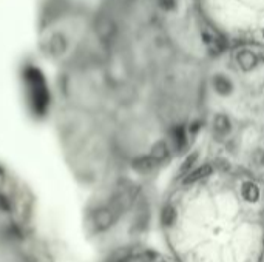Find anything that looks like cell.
<instances>
[{
    "label": "cell",
    "mask_w": 264,
    "mask_h": 262,
    "mask_svg": "<svg viewBox=\"0 0 264 262\" xmlns=\"http://www.w3.org/2000/svg\"><path fill=\"white\" fill-rule=\"evenodd\" d=\"M175 217H176V213L172 207H165V209L162 210V224L164 225H167V227L172 225L175 222Z\"/></svg>",
    "instance_id": "9c48e42d"
},
{
    "label": "cell",
    "mask_w": 264,
    "mask_h": 262,
    "mask_svg": "<svg viewBox=\"0 0 264 262\" xmlns=\"http://www.w3.org/2000/svg\"><path fill=\"white\" fill-rule=\"evenodd\" d=\"M213 85H215V90H216L219 94H227V93H230V90H232L230 80L226 79V77H222V76H216V77H215Z\"/></svg>",
    "instance_id": "ba28073f"
},
{
    "label": "cell",
    "mask_w": 264,
    "mask_h": 262,
    "mask_svg": "<svg viewBox=\"0 0 264 262\" xmlns=\"http://www.w3.org/2000/svg\"><path fill=\"white\" fill-rule=\"evenodd\" d=\"M210 173H212V167H210V165H202V167L197 168L195 171H192V173H189V174L186 176L184 184H193V182L199 181V179L208 176Z\"/></svg>",
    "instance_id": "7a4b0ae2"
},
{
    "label": "cell",
    "mask_w": 264,
    "mask_h": 262,
    "mask_svg": "<svg viewBox=\"0 0 264 262\" xmlns=\"http://www.w3.org/2000/svg\"><path fill=\"white\" fill-rule=\"evenodd\" d=\"M155 160H153L150 156L148 157H141V159H137V160H134V168L137 170V171H142V173H150L153 168H155Z\"/></svg>",
    "instance_id": "52a82bcc"
},
{
    "label": "cell",
    "mask_w": 264,
    "mask_h": 262,
    "mask_svg": "<svg viewBox=\"0 0 264 262\" xmlns=\"http://www.w3.org/2000/svg\"><path fill=\"white\" fill-rule=\"evenodd\" d=\"M213 131L218 136H226L230 131V120L226 116H216L213 120Z\"/></svg>",
    "instance_id": "3957f363"
},
{
    "label": "cell",
    "mask_w": 264,
    "mask_h": 262,
    "mask_svg": "<svg viewBox=\"0 0 264 262\" xmlns=\"http://www.w3.org/2000/svg\"><path fill=\"white\" fill-rule=\"evenodd\" d=\"M197 157H198V155H197V153H192V155L186 159V162H184L183 167H181V173H186V171L192 167V165H193V162L197 160Z\"/></svg>",
    "instance_id": "30bf717a"
},
{
    "label": "cell",
    "mask_w": 264,
    "mask_h": 262,
    "mask_svg": "<svg viewBox=\"0 0 264 262\" xmlns=\"http://www.w3.org/2000/svg\"><path fill=\"white\" fill-rule=\"evenodd\" d=\"M236 62H238V66L244 71H250L254 70L258 63V57L254 51L250 50H241L238 54H236Z\"/></svg>",
    "instance_id": "6da1fadb"
},
{
    "label": "cell",
    "mask_w": 264,
    "mask_h": 262,
    "mask_svg": "<svg viewBox=\"0 0 264 262\" xmlns=\"http://www.w3.org/2000/svg\"><path fill=\"white\" fill-rule=\"evenodd\" d=\"M167 156H169V150H167V145L165 142H158L155 147L151 148V155L150 157L155 160V162H161L164 160Z\"/></svg>",
    "instance_id": "8992f818"
},
{
    "label": "cell",
    "mask_w": 264,
    "mask_h": 262,
    "mask_svg": "<svg viewBox=\"0 0 264 262\" xmlns=\"http://www.w3.org/2000/svg\"><path fill=\"white\" fill-rule=\"evenodd\" d=\"M172 142H173V147L176 150H183L186 147V133H184V128L183 127H176L172 130Z\"/></svg>",
    "instance_id": "277c9868"
},
{
    "label": "cell",
    "mask_w": 264,
    "mask_h": 262,
    "mask_svg": "<svg viewBox=\"0 0 264 262\" xmlns=\"http://www.w3.org/2000/svg\"><path fill=\"white\" fill-rule=\"evenodd\" d=\"M159 2H161V5H162L164 8H167V9H172L173 5H175V0H159Z\"/></svg>",
    "instance_id": "8fae6325"
},
{
    "label": "cell",
    "mask_w": 264,
    "mask_h": 262,
    "mask_svg": "<svg viewBox=\"0 0 264 262\" xmlns=\"http://www.w3.org/2000/svg\"><path fill=\"white\" fill-rule=\"evenodd\" d=\"M241 193H243V198L249 202H255L260 196L258 187L252 182H246L241 188Z\"/></svg>",
    "instance_id": "5b68a950"
}]
</instances>
